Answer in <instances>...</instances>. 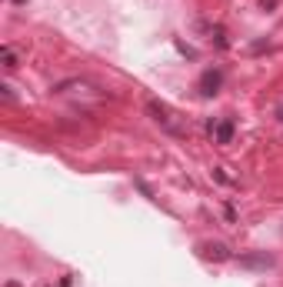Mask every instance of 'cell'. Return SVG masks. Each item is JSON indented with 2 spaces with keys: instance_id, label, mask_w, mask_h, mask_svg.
<instances>
[{
  "instance_id": "6da1fadb",
  "label": "cell",
  "mask_w": 283,
  "mask_h": 287,
  "mask_svg": "<svg viewBox=\"0 0 283 287\" xmlns=\"http://www.w3.org/2000/svg\"><path fill=\"white\" fill-rule=\"evenodd\" d=\"M147 114H150V120L160 127V131H167L170 137H187L190 127H187V117H180L170 104H163V100H157V97H147Z\"/></svg>"
},
{
  "instance_id": "7a4b0ae2",
  "label": "cell",
  "mask_w": 283,
  "mask_h": 287,
  "mask_svg": "<svg viewBox=\"0 0 283 287\" xmlns=\"http://www.w3.org/2000/svg\"><path fill=\"white\" fill-rule=\"evenodd\" d=\"M210 134H213V144H230V140H233V120L210 124Z\"/></svg>"
},
{
  "instance_id": "3957f363",
  "label": "cell",
  "mask_w": 283,
  "mask_h": 287,
  "mask_svg": "<svg viewBox=\"0 0 283 287\" xmlns=\"http://www.w3.org/2000/svg\"><path fill=\"white\" fill-rule=\"evenodd\" d=\"M220 84H223V74L220 70H203V77H200V90L203 94H217Z\"/></svg>"
},
{
  "instance_id": "277c9868",
  "label": "cell",
  "mask_w": 283,
  "mask_h": 287,
  "mask_svg": "<svg viewBox=\"0 0 283 287\" xmlns=\"http://www.w3.org/2000/svg\"><path fill=\"white\" fill-rule=\"evenodd\" d=\"M200 250L207 254L210 261H230V250H226V244H220V241H207V244H200Z\"/></svg>"
},
{
  "instance_id": "5b68a950",
  "label": "cell",
  "mask_w": 283,
  "mask_h": 287,
  "mask_svg": "<svg viewBox=\"0 0 283 287\" xmlns=\"http://www.w3.org/2000/svg\"><path fill=\"white\" fill-rule=\"evenodd\" d=\"M3 67L7 70H17L20 67V54H17V47H10V44H3Z\"/></svg>"
},
{
  "instance_id": "8992f818",
  "label": "cell",
  "mask_w": 283,
  "mask_h": 287,
  "mask_svg": "<svg viewBox=\"0 0 283 287\" xmlns=\"http://www.w3.org/2000/svg\"><path fill=\"white\" fill-rule=\"evenodd\" d=\"M240 264H243V267H270L273 257H240Z\"/></svg>"
},
{
  "instance_id": "52a82bcc",
  "label": "cell",
  "mask_w": 283,
  "mask_h": 287,
  "mask_svg": "<svg viewBox=\"0 0 283 287\" xmlns=\"http://www.w3.org/2000/svg\"><path fill=\"white\" fill-rule=\"evenodd\" d=\"M210 40H213L217 47H226V30L223 27H213V30H210Z\"/></svg>"
},
{
  "instance_id": "ba28073f",
  "label": "cell",
  "mask_w": 283,
  "mask_h": 287,
  "mask_svg": "<svg viewBox=\"0 0 283 287\" xmlns=\"http://www.w3.org/2000/svg\"><path fill=\"white\" fill-rule=\"evenodd\" d=\"M277 3H280V0H260V7H263V10H273Z\"/></svg>"
},
{
  "instance_id": "9c48e42d",
  "label": "cell",
  "mask_w": 283,
  "mask_h": 287,
  "mask_svg": "<svg viewBox=\"0 0 283 287\" xmlns=\"http://www.w3.org/2000/svg\"><path fill=\"white\" fill-rule=\"evenodd\" d=\"M277 120H283V104H280V107H277Z\"/></svg>"
},
{
  "instance_id": "30bf717a",
  "label": "cell",
  "mask_w": 283,
  "mask_h": 287,
  "mask_svg": "<svg viewBox=\"0 0 283 287\" xmlns=\"http://www.w3.org/2000/svg\"><path fill=\"white\" fill-rule=\"evenodd\" d=\"M3 287H20V284H17V281H7V284H3Z\"/></svg>"
}]
</instances>
